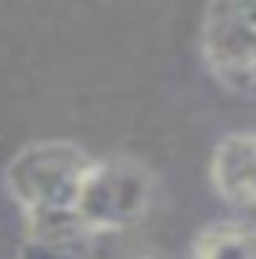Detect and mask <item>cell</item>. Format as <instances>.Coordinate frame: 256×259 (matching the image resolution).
I'll list each match as a JSON object with an SVG mask.
<instances>
[{
	"label": "cell",
	"mask_w": 256,
	"mask_h": 259,
	"mask_svg": "<svg viewBox=\"0 0 256 259\" xmlns=\"http://www.w3.org/2000/svg\"><path fill=\"white\" fill-rule=\"evenodd\" d=\"M211 182L227 204L256 207V130L227 133L214 146Z\"/></svg>",
	"instance_id": "cell-4"
},
{
	"label": "cell",
	"mask_w": 256,
	"mask_h": 259,
	"mask_svg": "<svg viewBox=\"0 0 256 259\" xmlns=\"http://www.w3.org/2000/svg\"><path fill=\"white\" fill-rule=\"evenodd\" d=\"M191 259H256V221L221 217L204 224L191 240Z\"/></svg>",
	"instance_id": "cell-6"
},
{
	"label": "cell",
	"mask_w": 256,
	"mask_h": 259,
	"mask_svg": "<svg viewBox=\"0 0 256 259\" xmlns=\"http://www.w3.org/2000/svg\"><path fill=\"white\" fill-rule=\"evenodd\" d=\"M153 191H156L153 172L140 159L133 156L94 159V165L84 175L81 194H78L75 217L94 237L120 233L149 214Z\"/></svg>",
	"instance_id": "cell-2"
},
{
	"label": "cell",
	"mask_w": 256,
	"mask_h": 259,
	"mask_svg": "<svg viewBox=\"0 0 256 259\" xmlns=\"http://www.w3.org/2000/svg\"><path fill=\"white\" fill-rule=\"evenodd\" d=\"M94 240L98 237L84 230L75 214L55 221H33L23 230L17 259H91Z\"/></svg>",
	"instance_id": "cell-5"
},
{
	"label": "cell",
	"mask_w": 256,
	"mask_h": 259,
	"mask_svg": "<svg viewBox=\"0 0 256 259\" xmlns=\"http://www.w3.org/2000/svg\"><path fill=\"white\" fill-rule=\"evenodd\" d=\"M133 259H143V256H133Z\"/></svg>",
	"instance_id": "cell-7"
},
{
	"label": "cell",
	"mask_w": 256,
	"mask_h": 259,
	"mask_svg": "<svg viewBox=\"0 0 256 259\" xmlns=\"http://www.w3.org/2000/svg\"><path fill=\"white\" fill-rule=\"evenodd\" d=\"M94 156L71 140H36L13 152L4 168V188L23 221L71 217Z\"/></svg>",
	"instance_id": "cell-1"
},
{
	"label": "cell",
	"mask_w": 256,
	"mask_h": 259,
	"mask_svg": "<svg viewBox=\"0 0 256 259\" xmlns=\"http://www.w3.org/2000/svg\"><path fill=\"white\" fill-rule=\"evenodd\" d=\"M198 46L204 68L221 88L256 97V4H207Z\"/></svg>",
	"instance_id": "cell-3"
}]
</instances>
